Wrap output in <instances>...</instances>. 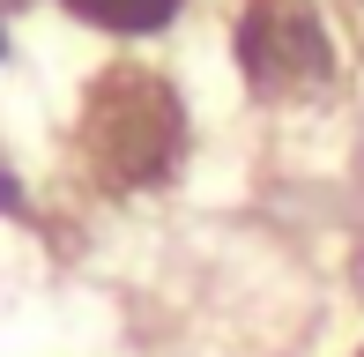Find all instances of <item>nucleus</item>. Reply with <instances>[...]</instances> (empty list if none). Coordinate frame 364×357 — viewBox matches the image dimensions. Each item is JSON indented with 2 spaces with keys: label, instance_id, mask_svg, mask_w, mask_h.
I'll list each match as a JSON object with an SVG mask.
<instances>
[{
  "label": "nucleus",
  "instance_id": "obj_3",
  "mask_svg": "<svg viewBox=\"0 0 364 357\" xmlns=\"http://www.w3.org/2000/svg\"><path fill=\"white\" fill-rule=\"evenodd\" d=\"M53 15L90 30L112 53H149V45H164L193 15V0H53Z\"/></svg>",
  "mask_w": 364,
  "mask_h": 357
},
{
  "label": "nucleus",
  "instance_id": "obj_6",
  "mask_svg": "<svg viewBox=\"0 0 364 357\" xmlns=\"http://www.w3.org/2000/svg\"><path fill=\"white\" fill-rule=\"evenodd\" d=\"M350 357H364V343H357V350H350Z\"/></svg>",
  "mask_w": 364,
  "mask_h": 357
},
{
  "label": "nucleus",
  "instance_id": "obj_5",
  "mask_svg": "<svg viewBox=\"0 0 364 357\" xmlns=\"http://www.w3.org/2000/svg\"><path fill=\"white\" fill-rule=\"evenodd\" d=\"M8 60H15V15L0 8V68H8Z\"/></svg>",
  "mask_w": 364,
  "mask_h": 357
},
{
  "label": "nucleus",
  "instance_id": "obj_7",
  "mask_svg": "<svg viewBox=\"0 0 364 357\" xmlns=\"http://www.w3.org/2000/svg\"><path fill=\"white\" fill-rule=\"evenodd\" d=\"M357 60H364V45H357Z\"/></svg>",
  "mask_w": 364,
  "mask_h": 357
},
{
  "label": "nucleus",
  "instance_id": "obj_4",
  "mask_svg": "<svg viewBox=\"0 0 364 357\" xmlns=\"http://www.w3.org/2000/svg\"><path fill=\"white\" fill-rule=\"evenodd\" d=\"M0 223H23V231H38V193H30V178L0 156Z\"/></svg>",
  "mask_w": 364,
  "mask_h": 357
},
{
  "label": "nucleus",
  "instance_id": "obj_1",
  "mask_svg": "<svg viewBox=\"0 0 364 357\" xmlns=\"http://www.w3.org/2000/svg\"><path fill=\"white\" fill-rule=\"evenodd\" d=\"M68 164L105 201H141L178 186L193 164V105L178 75L156 68L149 53H112L75 97Z\"/></svg>",
  "mask_w": 364,
  "mask_h": 357
},
{
  "label": "nucleus",
  "instance_id": "obj_2",
  "mask_svg": "<svg viewBox=\"0 0 364 357\" xmlns=\"http://www.w3.org/2000/svg\"><path fill=\"white\" fill-rule=\"evenodd\" d=\"M223 53H230L238 90L268 112L312 105L350 75V45L320 0H230Z\"/></svg>",
  "mask_w": 364,
  "mask_h": 357
}]
</instances>
